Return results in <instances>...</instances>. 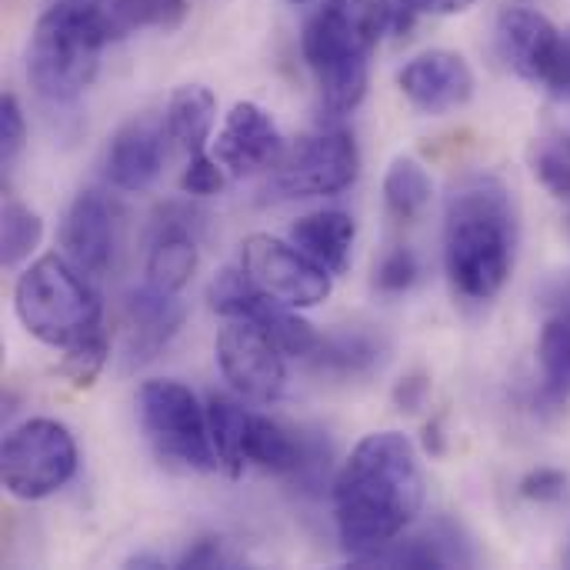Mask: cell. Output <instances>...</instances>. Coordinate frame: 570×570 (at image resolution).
<instances>
[{
  "instance_id": "cell-19",
  "label": "cell",
  "mask_w": 570,
  "mask_h": 570,
  "mask_svg": "<svg viewBox=\"0 0 570 570\" xmlns=\"http://www.w3.org/2000/svg\"><path fill=\"white\" fill-rule=\"evenodd\" d=\"M197 271V237L187 217L157 220L150 250H147V284L164 294H180Z\"/></svg>"
},
{
  "instance_id": "cell-12",
  "label": "cell",
  "mask_w": 570,
  "mask_h": 570,
  "mask_svg": "<svg viewBox=\"0 0 570 570\" xmlns=\"http://www.w3.org/2000/svg\"><path fill=\"white\" fill-rule=\"evenodd\" d=\"M284 154H287L284 137L274 117L261 104L237 100L224 114V124L214 140V157L224 164L230 177H250L267 167H277Z\"/></svg>"
},
{
  "instance_id": "cell-6",
  "label": "cell",
  "mask_w": 570,
  "mask_h": 570,
  "mask_svg": "<svg viewBox=\"0 0 570 570\" xmlns=\"http://www.w3.org/2000/svg\"><path fill=\"white\" fill-rule=\"evenodd\" d=\"M137 417L164 461L200 474L220 468L210 444L207 407H200L194 391L180 381H147L137 391Z\"/></svg>"
},
{
  "instance_id": "cell-13",
  "label": "cell",
  "mask_w": 570,
  "mask_h": 570,
  "mask_svg": "<svg viewBox=\"0 0 570 570\" xmlns=\"http://www.w3.org/2000/svg\"><path fill=\"white\" fill-rule=\"evenodd\" d=\"M401 94L414 110L441 117L464 107L474 97V73L454 50H428L407 60L397 73Z\"/></svg>"
},
{
  "instance_id": "cell-24",
  "label": "cell",
  "mask_w": 570,
  "mask_h": 570,
  "mask_svg": "<svg viewBox=\"0 0 570 570\" xmlns=\"http://www.w3.org/2000/svg\"><path fill=\"white\" fill-rule=\"evenodd\" d=\"M384 204L397 220H417L431 204V177L414 157H397L384 174Z\"/></svg>"
},
{
  "instance_id": "cell-2",
  "label": "cell",
  "mask_w": 570,
  "mask_h": 570,
  "mask_svg": "<svg viewBox=\"0 0 570 570\" xmlns=\"http://www.w3.org/2000/svg\"><path fill=\"white\" fill-rule=\"evenodd\" d=\"M407 0H324L304 23V60L321 87L324 107L341 117L361 107L371 80V53L384 33L414 20Z\"/></svg>"
},
{
  "instance_id": "cell-10",
  "label": "cell",
  "mask_w": 570,
  "mask_h": 570,
  "mask_svg": "<svg viewBox=\"0 0 570 570\" xmlns=\"http://www.w3.org/2000/svg\"><path fill=\"white\" fill-rule=\"evenodd\" d=\"M224 381L254 404H274L284 394L287 367L281 344L254 321H230L214 344Z\"/></svg>"
},
{
  "instance_id": "cell-31",
  "label": "cell",
  "mask_w": 570,
  "mask_h": 570,
  "mask_svg": "<svg viewBox=\"0 0 570 570\" xmlns=\"http://www.w3.org/2000/svg\"><path fill=\"white\" fill-rule=\"evenodd\" d=\"M23 147H27L23 107L13 94H3V100H0V160H3V170L13 167V160L20 157Z\"/></svg>"
},
{
  "instance_id": "cell-7",
  "label": "cell",
  "mask_w": 570,
  "mask_h": 570,
  "mask_svg": "<svg viewBox=\"0 0 570 570\" xmlns=\"http://www.w3.org/2000/svg\"><path fill=\"white\" fill-rule=\"evenodd\" d=\"M73 474L77 441L63 424L50 417H33L7 434L0 451V478L10 498L43 501L57 494Z\"/></svg>"
},
{
  "instance_id": "cell-11",
  "label": "cell",
  "mask_w": 570,
  "mask_h": 570,
  "mask_svg": "<svg viewBox=\"0 0 570 570\" xmlns=\"http://www.w3.org/2000/svg\"><path fill=\"white\" fill-rule=\"evenodd\" d=\"M207 301L217 314H224L230 321L261 324L281 344V351L291 357H307L321 341V334L304 317H297L294 307H287L284 301L261 291L247 277V271H230V267L220 271L207 287Z\"/></svg>"
},
{
  "instance_id": "cell-34",
  "label": "cell",
  "mask_w": 570,
  "mask_h": 570,
  "mask_svg": "<svg viewBox=\"0 0 570 570\" xmlns=\"http://www.w3.org/2000/svg\"><path fill=\"white\" fill-rule=\"evenodd\" d=\"M177 564H180V568H197V570L234 568V564H237V558L230 554L227 541H220V538H197V541L180 554V561H177Z\"/></svg>"
},
{
  "instance_id": "cell-30",
  "label": "cell",
  "mask_w": 570,
  "mask_h": 570,
  "mask_svg": "<svg viewBox=\"0 0 570 570\" xmlns=\"http://www.w3.org/2000/svg\"><path fill=\"white\" fill-rule=\"evenodd\" d=\"M421 277V264H417V254L411 247H394L391 254H384V261L377 264V274H374V284L381 294H407Z\"/></svg>"
},
{
  "instance_id": "cell-32",
  "label": "cell",
  "mask_w": 570,
  "mask_h": 570,
  "mask_svg": "<svg viewBox=\"0 0 570 570\" xmlns=\"http://www.w3.org/2000/svg\"><path fill=\"white\" fill-rule=\"evenodd\" d=\"M224 180H227V170H224V164L214 157V154H194L190 160H187V170H184V177H180V187H184V194H190V197H214V194H220L224 190Z\"/></svg>"
},
{
  "instance_id": "cell-3",
  "label": "cell",
  "mask_w": 570,
  "mask_h": 570,
  "mask_svg": "<svg viewBox=\"0 0 570 570\" xmlns=\"http://www.w3.org/2000/svg\"><path fill=\"white\" fill-rule=\"evenodd\" d=\"M518 214L508 187L494 177L461 184L444 214V267L468 301H494L514 271Z\"/></svg>"
},
{
  "instance_id": "cell-28",
  "label": "cell",
  "mask_w": 570,
  "mask_h": 570,
  "mask_svg": "<svg viewBox=\"0 0 570 570\" xmlns=\"http://www.w3.org/2000/svg\"><path fill=\"white\" fill-rule=\"evenodd\" d=\"M107 357H110V344H107L104 331H97V334H90V337H83V341H77V344H70V347L63 351L60 374H63L73 387H90V384L100 377Z\"/></svg>"
},
{
  "instance_id": "cell-26",
  "label": "cell",
  "mask_w": 570,
  "mask_h": 570,
  "mask_svg": "<svg viewBox=\"0 0 570 570\" xmlns=\"http://www.w3.org/2000/svg\"><path fill=\"white\" fill-rule=\"evenodd\" d=\"M43 237V220L37 210H30L20 200H7L3 204V220H0V257L3 267H17L23 264Z\"/></svg>"
},
{
  "instance_id": "cell-33",
  "label": "cell",
  "mask_w": 570,
  "mask_h": 570,
  "mask_svg": "<svg viewBox=\"0 0 570 570\" xmlns=\"http://www.w3.org/2000/svg\"><path fill=\"white\" fill-rule=\"evenodd\" d=\"M568 484L570 481L564 471H558V468H538V471H531L521 481V494L528 501H538V504H558V501H564Z\"/></svg>"
},
{
  "instance_id": "cell-14",
  "label": "cell",
  "mask_w": 570,
  "mask_h": 570,
  "mask_svg": "<svg viewBox=\"0 0 570 570\" xmlns=\"http://www.w3.org/2000/svg\"><path fill=\"white\" fill-rule=\"evenodd\" d=\"M63 257L87 277H104L117 254V220L114 207L97 190H80L60 224Z\"/></svg>"
},
{
  "instance_id": "cell-29",
  "label": "cell",
  "mask_w": 570,
  "mask_h": 570,
  "mask_svg": "<svg viewBox=\"0 0 570 570\" xmlns=\"http://www.w3.org/2000/svg\"><path fill=\"white\" fill-rule=\"evenodd\" d=\"M534 177L554 194L570 197V137H548L534 150Z\"/></svg>"
},
{
  "instance_id": "cell-37",
  "label": "cell",
  "mask_w": 570,
  "mask_h": 570,
  "mask_svg": "<svg viewBox=\"0 0 570 570\" xmlns=\"http://www.w3.org/2000/svg\"><path fill=\"white\" fill-rule=\"evenodd\" d=\"M424 451H428L431 458H441V454H444V431H441V421H431V424L424 428Z\"/></svg>"
},
{
  "instance_id": "cell-8",
  "label": "cell",
  "mask_w": 570,
  "mask_h": 570,
  "mask_svg": "<svg viewBox=\"0 0 570 570\" xmlns=\"http://www.w3.org/2000/svg\"><path fill=\"white\" fill-rule=\"evenodd\" d=\"M361 174V150L347 130H321L304 137L294 150L284 154L271 190L281 200L304 197H334L347 190Z\"/></svg>"
},
{
  "instance_id": "cell-20",
  "label": "cell",
  "mask_w": 570,
  "mask_h": 570,
  "mask_svg": "<svg viewBox=\"0 0 570 570\" xmlns=\"http://www.w3.org/2000/svg\"><path fill=\"white\" fill-rule=\"evenodd\" d=\"M354 234L357 224L347 210H314L291 227V244H297L307 257L337 277L351 267Z\"/></svg>"
},
{
  "instance_id": "cell-4",
  "label": "cell",
  "mask_w": 570,
  "mask_h": 570,
  "mask_svg": "<svg viewBox=\"0 0 570 570\" xmlns=\"http://www.w3.org/2000/svg\"><path fill=\"white\" fill-rule=\"evenodd\" d=\"M114 40L107 10L57 0L27 43V80L47 104H73L97 77L104 47Z\"/></svg>"
},
{
  "instance_id": "cell-35",
  "label": "cell",
  "mask_w": 570,
  "mask_h": 570,
  "mask_svg": "<svg viewBox=\"0 0 570 570\" xmlns=\"http://www.w3.org/2000/svg\"><path fill=\"white\" fill-rule=\"evenodd\" d=\"M428 394H431V381H428L424 374H411V377H404V381L394 387V404H397L401 411L414 414V411L424 407Z\"/></svg>"
},
{
  "instance_id": "cell-39",
  "label": "cell",
  "mask_w": 570,
  "mask_h": 570,
  "mask_svg": "<svg viewBox=\"0 0 570 570\" xmlns=\"http://www.w3.org/2000/svg\"><path fill=\"white\" fill-rule=\"evenodd\" d=\"M287 3H304V0H287Z\"/></svg>"
},
{
  "instance_id": "cell-38",
  "label": "cell",
  "mask_w": 570,
  "mask_h": 570,
  "mask_svg": "<svg viewBox=\"0 0 570 570\" xmlns=\"http://www.w3.org/2000/svg\"><path fill=\"white\" fill-rule=\"evenodd\" d=\"M70 3H97V0H70Z\"/></svg>"
},
{
  "instance_id": "cell-21",
  "label": "cell",
  "mask_w": 570,
  "mask_h": 570,
  "mask_svg": "<svg viewBox=\"0 0 570 570\" xmlns=\"http://www.w3.org/2000/svg\"><path fill=\"white\" fill-rule=\"evenodd\" d=\"M384 357H387L384 344L374 334H364V331H337V334H327L307 354V361H311V367L317 374L341 377V381L367 377V374L381 371Z\"/></svg>"
},
{
  "instance_id": "cell-5",
  "label": "cell",
  "mask_w": 570,
  "mask_h": 570,
  "mask_svg": "<svg viewBox=\"0 0 570 570\" xmlns=\"http://www.w3.org/2000/svg\"><path fill=\"white\" fill-rule=\"evenodd\" d=\"M13 311L30 337L60 351L100 331V297L63 254H43L17 277Z\"/></svg>"
},
{
  "instance_id": "cell-36",
  "label": "cell",
  "mask_w": 570,
  "mask_h": 570,
  "mask_svg": "<svg viewBox=\"0 0 570 570\" xmlns=\"http://www.w3.org/2000/svg\"><path fill=\"white\" fill-rule=\"evenodd\" d=\"M417 13H434V17H451L464 13L474 0H407Z\"/></svg>"
},
{
  "instance_id": "cell-27",
  "label": "cell",
  "mask_w": 570,
  "mask_h": 570,
  "mask_svg": "<svg viewBox=\"0 0 570 570\" xmlns=\"http://www.w3.org/2000/svg\"><path fill=\"white\" fill-rule=\"evenodd\" d=\"M538 361L544 371V387L558 391V394H570V317L558 314L548 321L541 344H538Z\"/></svg>"
},
{
  "instance_id": "cell-17",
  "label": "cell",
  "mask_w": 570,
  "mask_h": 570,
  "mask_svg": "<svg viewBox=\"0 0 570 570\" xmlns=\"http://www.w3.org/2000/svg\"><path fill=\"white\" fill-rule=\"evenodd\" d=\"M184 314L187 311L177 301V294H164L150 284L137 287L127 297V361H154L180 331Z\"/></svg>"
},
{
  "instance_id": "cell-25",
  "label": "cell",
  "mask_w": 570,
  "mask_h": 570,
  "mask_svg": "<svg viewBox=\"0 0 570 570\" xmlns=\"http://www.w3.org/2000/svg\"><path fill=\"white\" fill-rule=\"evenodd\" d=\"M107 20L114 37L134 30H177L187 20V0H110Z\"/></svg>"
},
{
  "instance_id": "cell-22",
  "label": "cell",
  "mask_w": 570,
  "mask_h": 570,
  "mask_svg": "<svg viewBox=\"0 0 570 570\" xmlns=\"http://www.w3.org/2000/svg\"><path fill=\"white\" fill-rule=\"evenodd\" d=\"M164 124L170 140H177L190 157L207 150V140L214 134L217 124V97L214 90L200 87V83H184L170 94L167 110H164Z\"/></svg>"
},
{
  "instance_id": "cell-9",
  "label": "cell",
  "mask_w": 570,
  "mask_h": 570,
  "mask_svg": "<svg viewBox=\"0 0 570 570\" xmlns=\"http://www.w3.org/2000/svg\"><path fill=\"white\" fill-rule=\"evenodd\" d=\"M240 264L261 291L294 311L317 307L331 297L334 274L307 257L297 244L277 240L271 234H250L240 247Z\"/></svg>"
},
{
  "instance_id": "cell-1",
  "label": "cell",
  "mask_w": 570,
  "mask_h": 570,
  "mask_svg": "<svg viewBox=\"0 0 570 570\" xmlns=\"http://www.w3.org/2000/svg\"><path fill=\"white\" fill-rule=\"evenodd\" d=\"M334 521L351 561H367L424 508V474L414 444L397 431L367 434L331 484Z\"/></svg>"
},
{
  "instance_id": "cell-15",
  "label": "cell",
  "mask_w": 570,
  "mask_h": 570,
  "mask_svg": "<svg viewBox=\"0 0 570 570\" xmlns=\"http://www.w3.org/2000/svg\"><path fill=\"white\" fill-rule=\"evenodd\" d=\"M164 140H170L164 117H134L127 120L104 157V174L117 190L127 194H140L147 187H154V180L164 170Z\"/></svg>"
},
{
  "instance_id": "cell-18",
  "label": "cell",
  "mask_w": 570,
  "mask_h": 570,
  "mask_svg": "<svg viewBox=\"0 0 570 570\" xmlns=\"http://www.w3.org/2000/svg\"><path fill=\"white\" fill-rule=\"evenodd\" d=\"M474 554L468 548V541L461 538V531L448 521H438L434 528H428L417 538L407 541H391L387 548H381L377 554H371L361 564L371 568H464L471 564Z\"/></svg>"
},
{
  "instance_id": "cell-23",
  "label": "cell",
  "mask_w": 570,
  "mask_h": 570,
  "mask_svg": "<svg viewBox=\"0 0 570 570\" xmlns=\"http://www.w3.org/2000/svg\"><path fill=\"white\" fill-rule=\"evenodd\" d=\"M207 428H210V444L217 454V464L230 474L240 478L247 468V431H250V414L227 394H210L207 397Z\"/></svg>"
},
{
  "instance_id": "cell-16",
  "label": "cell",
  "mask_w": 570,
  "mask_h": 570,
  "mask_svg": "<svg viewBox=\"0 0 570 570\" xmlns=\"http://www.w3.org/2000/svg\"><path fill=\"white\" fill-rule=\"evenodd\" d=\"M561 40L564 33L541 10H531V7H511L498 20L501 57L518 77L531 83H548L554 60L561 53Z\"/></svg>"
}]
</instances>
